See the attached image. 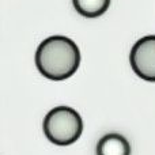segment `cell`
<instances>
[{
    "label": "cell",
    "instance_id": "4",
    "mask_svg": "<svg viewBox=\"0 0 155 155\" xmlns=\"http://www.w3.org/2000/svg\"><path fill=\"white\" fill-rule=\"evenodd\" d=\"M97 155H131V144L120 134H107L97 144Z\"/></svg>",
    "mask_w": 155,
    "mask_h": 155
},
{
    "label": "cell",
    "instance_id": "2",
    "mask_svg": "<svg viewBox=\"0 0 155 155\" xmlns=\"http://www.w3.org/2000/svg\"><path fill=\"white\" fill-rule=\"evenodd\" d=\"M44 134L56 146H70L75 143L83 132V121L75 109L57 106L44 118Z\"/></svg>",
    "mask_w": 155,
    "mask_h": 155
},
{
    "label": "cell",
    "instance_id": "1",
    "mask_svg": "<svg viewBox=\"0 0 155 155\" xmlns=\"http://www.w3.org/2000/svg\"><path fill=\"white\" fill-rule=\"evenodd\" d=\"M80 64L79 48L71 38L52 35L40 44L35 52V65L46 79L60 82L71 78Z\"/></svg>",
    "mask_w": 155,
    "mask_h": 155
},
{
    "label": "cell",
    "instance_id": "3",
    "mask_svg": "<svg viewBox=\"0 0 155 155\" xmlns=\"http://www.w3.org/2000/svg\"><path fill=\"white\" fill-rule=\"evenodd\" d=\"M129 63L139 78L146 82H155V35H146L135 42Z\"/></svg>",
    "mask_w": 155,
    "mask_h": 155
},
{
    "label": "cell",
    "instance_id": "5",
    "mask_svg": "<svg viewBox=\"0 0 155 155\" xmlns=\"http://www.w3.org/2000/svg\"><path fill=\"white\" fill-rule=\"evenodd\" d=\"M76 12L84 18H98L110 5V0H72Z\"/></svg>",
    "mask_w": 155,
    "mask_h": 155
}]
</instances>
